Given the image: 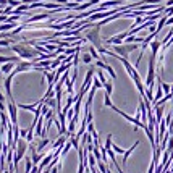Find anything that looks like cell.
I'll return each mask as SVG.
<instances>
[{
  "mask_svg": "<svg viewBox=\"0 0 173 173\" xmlns=\"http://www.w3.org/2000/svg\"><path fill=\"white\" fill-rule=\"evenodd\" d=\"M10 50H13L20 58H25V60H33V62L36 60L37 57H41V55H42L39 50L36 49V47H29L28 44H26V46H25V44H13V46L10 47Z\"/></svg>",
  "mask_w": 173,
  "mask_h": 173,
  "instance_id": "obj_1",
  "label": "cell"
},
{
  "mask_svg": "<svg viewBox=\"0 0 173 173\" xmlns=\"http://www.w3.org/2000/svg\"><path fill=\"white\" fill-rule=\"evenodd\" d=\"M84 37H86L88 42H91V46H94L96 49H97V52L100 49H104L102 47V37H100V26L97 25V23H94V26H92L91 29L86 31Z\"/></svg>",
  "mask_w": 173,
  "mask_h": 173,
  "instance_id": "obj_2",
  "label": "cell"
},
{
  "mask_svg": "<svg viewBox=\"0 0 173 173\" xmlns=\"http://www.w3.org/2000/svg\"><path fill=\"white\" fill-rule=\"evenodd\" d=\"M155 62H157V57L151 55V58H149V71L146 78V88H154L155 84Z\"/></svg>",
  "mask_w": 173,
  "mask_h": 173,
  "instance_id": "obj_3",
  "label": "cell"
},
{
  "mask_svg": "<svg viewBox=\"0 0 173 173\" xmlns=\"http://www.w3.org/2000/svg\"><path fill=\"white\" fill-rule=\"evenodd\" d=\"M139 49V46L138 44H123V46H113V52H115L117 55H120V57L123 58H128V55L131 54L133 50Z\"/></svg>",
  "mask_w": 173,
  "mask_h": 173,
  "instance_id": "obj_4",
  "label": "cell"
},
{
  "mask_svg": "<svg viewBox=\"0 0 173 173\" xmlns=\"http://www.w3.org/2000/svg\"><path fill=\"white\" fill-rule=\"evenodd\" d=\"M7 105H8L10 122H12V125L18 126V115H16V109H18V105H16V102H15V100H8V102H7Z\"/></svg>",
  "mask_w": 173,
  "mask_h": 173,
  "instance_id": "obj_5",
  "label": "cell"
},
{
  "mask_svg": "<svg viewBox=\"0 0 173 173\" xmlns=\"http://www.w3.org/2000/svg\"><path fill=\"white\" fill-rule=\"evenodd\" d=\"M15 70L12 71L8 76H7V79H5V91H7V97H8V100H13V94H12V81H13V78H15Z\"/></svg>",
  "mask_w": 173,
  "mask_h": 173,
  "instance_id": "obj_6",
  "label": "cell"
},
{
  "mask_svg": "<svg viewBox=\"0 0 173 173\" xmlns=\"http://www.w3.org/2000/svg\"><path fill=\"white\" fill-rule=\"evenodd\" d=\"M34 67H36L34 62H20V63L16 65V68H15V73L16 75L23 73V71H28V70H31V68H34Z\"/></svg>",
  "mask_w": 173,
  "mask_h": 173,
  "instance_id": "obj_7",
  "label": "cell"
},
{
  "mask_svg": "<svg viewBox=\"0 0 173 173\" xmlns=\"http://www.w3.org/2000/svg\"><path fill=\"white\" fill-rule=\"evenodd\" d=\"M16 65H18V62H8V63H3L2 67H0V68H2V73L10 75L16 68Z\"/></svg>",
  "mask_w": 173,
  "mask_h": 173,
  "instance_id": "obj_8",
  "label": "cell"
},
{
  "mask_svg": "<svg viewBox=\"0 0 173 173\" xmlns=\"http://www.w3.org/2000/svg\"><path fill=\"white\" fill-rule=\"evenodd\" d=\"M52 15H54V12H50V13H42V15H34V16H29L28 23H36V21H41V20H47V18H50Z\"/></svg>",
  "mask_w": 173,
  "mask_h": 173,
  "instance_id": "obj_9",
  "label": "cell"
},
{
  "mask_svg": "<svg viewBox=\"0 0 173 173\" xmlns=\"http://www.w3.org/2000/svg\"><path fill=\"white\" fill-rule=\"evenodd\" d=\"M162 49V42L159 39H154L151 42V50H152V54L151 55H154V57H157V54H159V50Z\"/></svg>",
  "mask_w": 173,
  "mask_h": 173,
  "instance_id": "obj_10",
  "label": "cell"
},
{
  "mask_svg": "<svg viewBox=\"0 0 173 173\" xmlns=\"http://www.w3.org/2000/svg\"><path fill=\"white\" fill-rule=\"evenodd\" d=\"M49 144H50V139H49V138H42V139L39 141V144H37V147H36L37 152H39V154H42V151H44L47 146H49Z\"/></svg>",
  "mask_w": 173,
  "mask_h": 173,
  "instance_id": "obj_11",
  "label": "cell"
},
{
  "mask_svg": "<svg viewBox=\"0 0 173 173\" xmlns=\"http://www.w3.org/2000/svg\"><path fill=\"white\" fill-rule=\"evenodd\" d=\"M138 146H139V141H136V143H134L133 146H131V147H130V149H128V151L123 154V165H126V160H128V157H130V155L133 154V151H134V149H136Z\"/></svg>",
  "mask_w": 173,
  "mask_h": 173,
  "instance_id": "obj_12",
  "label": "cell"
},
{
  "mask_svg": "<svg viewBox=\"0 0 173 173\" xmlns=\"http://www.w3.org/2000/svg\"><path fill=\"white\" fill-rule=\"evenodd\" d=\"M89 54L92 55V58H96V60H100V55H99V52H97V49H96L94 46L89 47Z\"/></svg>",
  "mask_w": 173,
  "mask_h": 173,
  "instance_id": "obj_13",
  "label": "cell"
},
{
  "mask_svg": "<svg viewBox=\"0 0 173 173\" xmlns=\"http://www.w3.org/2000/svg\"><path fill=\"white\" fill-rule=\"evenodd\" d=\"M76 125H78V122L73 118V120H70V125H68V133H71V134H75V130H76Z\"/></svg>",
  "mask_w": 173,
  "mask_h": 173,
  "instance_id": "obj_14",
  "label": "cell"
},
{
  "mask_svg": "<svg viewBox=\"0 0 173 173\" xmlns=\"http://www.w3.org/2000/svg\"><path fill=\"white\" fill-rule=\"evenodd\" d=\"M104 88H105V94H112V92H113V84H112V83H110V81H107L105 83V84H104Z\"/></svg>",
  "mask_w": 173,
  "mask_h": 173,
  "instance_id": "obj_15",
  "label": "cell"
},
{
  "mask_svg": "<svg viewBox=\"0 0 173 173\" xmlns=\"http://www.w3.org/2000/svg\"><path fill=\"white\" fill-rule=\"evenodd\" d=\"M162 89H164L165 94H170V92H172V86L167 84V83H164V81H162Z\"/></svg>",
  "mask_w": 173,
  "mask_h": 173,
  "instance_id": "obj_16",
  "label": "cell"
},
{
  "mask_svg": "<svg viewBox=\"0 0 173 173\" xmlns=\"http://www.w3.org/2000/svg\"><path fill=\"white\" fill-rule=\"evenodd\" d=\"M20 5H23L21 0H8V7H16L18 8Z\"/></svg>",
  "mask_w": 173,
  "mask_h": 173,
  "instance_id": "obj_17",
  "label": "cell"
},
{
  "mask_svg": "<svg viewBox=\"0 0 173 173\" xmlns=\"http://www.w3.org/2000/svg\"><path fill=\"white\" fill-rule=\"evenodd\" d=\"M104 105H105V107H110V109H112V105H113L112 100H110V96H109V94H105V97H104Z\"/></svg>",
  "mask_w": 173,
  "mask_h": 173,
  "instance_id": "obj_18",
  "label": "cell"
},
{
  "mask_svg": "<svg viewBox=\"0 0 173 173\" xmlns=\"http://www.w3.org/2000/svg\"><path fill=\"white\" fill-rule=\"evenodd\" d=\"M46 105H49L50 109H55V105H57V99H49V100H46Z\"/></svg>",
  "mask_w": 173,
  "mask_h": 173,
  "instance_id": "obj_19",
  "label": "cell"
},
{
  "mask_svg": "<svg viewBox=\"0 0 173 173\" xmlns=\"http://www.w3.org/2000/svg\"><path fill=\"white\" fill-rule=\"evenodd\" d=\"M112 149H113V152H115V154H125V152H126V151H123L122 147H118L117 144H112Z\"/></svg>",
  "mask_w": 173,
  "mask_h": 173,
  "instance_id": "obj_20",
  "label": "cell"
},
{
  "mask_svg": "<svg viewBox=\"0 0 173 173\" xmlns=\"http://www.w3.org/2000/svg\"><path fill=\"white\" fill-rule=\"evenodd\" d=\"M83 62H84V63H91L92 62V55L91 54H84L83 55Z\"/></svg>",
  "mask_w": 173,
  "mask_h": 173,
  "instance_id": "obj_21",
  "label": "cell"
},
{
  "mask_svg": "<svg viewBox=\"0 0 173 173\" xmlns=\"http://www.w3.org/2000/svg\"><path fill=\"white\" fill-rule=\"evenodd\" d=\"M105 70L109 71V75L112 76V79H115V78H117V75H115V70H113V68L110 67V65H107V68H105Z\"/></svg>",
  "mask_w": 173,
  "mask_h": 173,
  "instance_id": "obj_22",
  "label": "cell"
},
{
  "mask_svg": "<svg viewBox=\"0 0 173 173\" xmlns=\"http://www.w3.org/2000/svg\"><path fill=\"white\" fill-rule=\"evenodd\" d=\"M10 13H13V7H5L3 8V15H10Z\"/></svg>",
  "mask_w": 173,
  "mask_h": 173,
  "instance_id": "obj_23",
  "label": "cell"
},
{
  "mask_svg": "<svg viewBox=\"0 0 173 173\" xmlns=\"http://www.w3.org/2000/svg\"><path fill=\"white\" fill-rule=\"evenodd\" d=\"M28 131H29V130H20V134H21V139H26V138H28Z\"/></svg>",
  "mask_w": 173,
  "mask_h": 173,
  "instance_id": "obj_24",
  "label": "cell"
},
{
  "mask_svg": "<svg viewBox=\"0 0 173 173\" xmlns=\"http://www.w3.org/2000/svg\"><path fill=\"white\" fill-rule=\"evenodd\" d=\"M165 7H173V0H167V3H165Z\"/></svg>",
  "mask_w": 173,
  "mask_h": 173,
  "instance_id": "obj_25",
  "label": "cell"
},
{
  "mask_svg": "<svg viewBox=\"0 0 173 173\" xmlns=\"http://www.w3.org/2000/svg\"><path fill=\"white\" fill-rule=\"evenodd\" d=\"M167 25H170V26L173 25V16H170V18L167 20Z\"/></svg>",
  "mask_w": 173,
  "mask_h": 173,
  "instance_id": "obj_26",
  "label": "cell"
},
{
  "mask_svg": "<svg viewBox=\"0 0 173 173\" xmlns=\"http://www.w3.org/2000/svg\"><path fill=\"white\" fill-rule=\"evenodd\" d=\"M86 2H89V0H76V3H78V5H81V3H86Z\"/></svg>",
  "mask_w": 173,
  "mask_h": 173,
  "instance_id": "obj_27",
  "label": "cell"
}]
</instances>
